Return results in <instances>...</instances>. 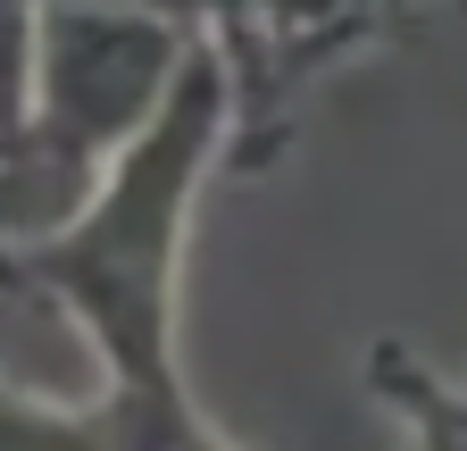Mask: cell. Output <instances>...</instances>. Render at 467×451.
Here are the masks:
<instances>
[{
  "label": "cell",
  "instance_id": "obj_1",
  "mask_svg": "<svg viewBox=\"0 0 467 451\" xmlns=\"http://www.w3.org/2000/svg\"><path fill=\"white\" fill-rule=\"evenodd\" d=\"M234 68L217 34L192 42L184 76H175L167 109L109 159L100 193L58 226V235L0 251V293L50 301L67 318L100 384L109 376H184L175 368V276H184V226L209 184V167L234 151Z\"/></svg>",
  "mask_w": 467,
  "mask_h": 451
},
{
  "label": "cell",
  "instance_id": "obj_2",
  "mask_svg": "<svg viewBox=\"0 0 467 451\" xmlns=\"http://www.w3.org/2000/svg\"><path fill=\"white\" fill-rule=\"evenodd\" d=\"M201 34L209 26H184L167 9H126V0H42L26 118H42L92 159H117L167 109Z\"/></svg>",
  "mask_w": 467,
  "mask_h": 451
},
{
  "label": "cell",
  "instance_id": "obj_3",
  "mask_svg": "<svg viewBox=\"0 0 467 451\" xmlns=\"http://www.w3.org/2000/svg\"><path fill=\"white\" fill-rule=\"evenodd\" d=\"M100 435L109 451H234L201 410H192V393L184 376H109L100 384Z\"/></svg>",
  "mask_w": 467,
  "mask_h": 451
},
{
  "label": "cell",
  "instance_id": "obj_4",
  "mask_svg": "<svg viewBox=\"0 0 467 451\" xmlns=\"http://www.w3.org/2000/svg\"><path fill=\"white\" fill-rule=\"evenodd\" d=\"M368 393L384 410H400V426L418 435V451H467V384H451L434 360H418L409 343H392V334L368 343Z\"/></svg>",
  "mask_w": 467,
  "mask_h": 451
},
{
  "label": "cell",
  "instance_id": "obj_5",
  "mask_svg": "<svg viewBox=\"0 0 467 451\" xmlns=\"http://www.w3.org/2000/svg\"><path fill=\"white\" fill-rule=\"evenodd\" d=\"M0 451H109L100 402H42L0 384Z\"/></svg>",
  "mask_w": 467,
  "mask_h": 451
},
{
  "label": "cell",
  "instance_id": "obj_6",
  "mask_svg": "<svg viewBox=\"0 0 467 451\" xmlns=\"http://www.w3.org/2000/svg\"><path fill=\"white\" fill-rule=\"evenodd\" d=\"M400 9H409V0H225L217 26L251 17V26H384L392 34Z\"/></svg>",
  "mask_w": 467,
  "mask_h": 451
},
{
  "label": "cell",
  "instance_id": "obj_7",
  "mask_svg": "<svg viewBox=\"0 0 467 451\" xmlns=\"http://www.w3.org/2000/svg\"><path fill=\"white\" fill-rule=\"evenodd\" d=\"M34 34H42V0H0V126H17L34 100Z\"/></svg>",
  "mask_w": 467,
  "mask_h": 451
},
{
  "label": "cell",
  "instance_id": "obj_8",
  "mask_svg": "<svg viewBox=\"0 0 467 451\" xmlns=\"http://www.w3.org/2000/svg\"><path fill=\"white\" fill-rule=\"evenodd\" d=\"M451 9H467V0H451Z\"/></svg>",
  "mask_w": 467,
  "mask_h": 451
},
{
  "label": "cell",
  "instance_id": "obj_9",
  "mask_svg": "<svg viewBox=\"0 0 467 451\" xmlns=\"http://www.w3.org/2000/svg\"><path fill=\"white\" fill-rule=\"evenodd\" d=\"M0 134H9V126H0Z\"/></svg>",
  "mask_w": 467,
  "mask_h": 451
}]
</instances>
